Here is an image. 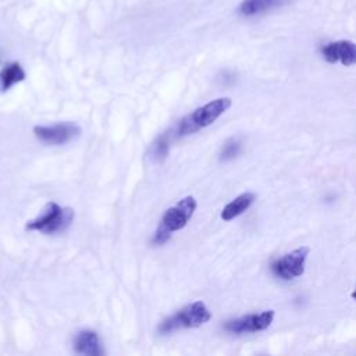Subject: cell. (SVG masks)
<instances>
[{
	"instance_id": "cell-10",
	"label": "cell",
	"mask_w": 356,
	"mask_h": 356,
	"mask_svg": "<svg viewBox=\"0 0 356 356\" xmlns=\"http://www.w3.org/2000/svg\"><path fill=\"white\" fill-rule=\"evenodd\" d=\"M256 200V195L252 192H245L241 193L239 196H236L234 200H231L228 204L224 206L222 211H221V218L224 221H231L235 217L241 216L243 211H246L253 202Z\"/></svg>"
},
{
	"instance_id": "cell-8",
	"label": "cell",
	"mask_w": 356,
	"mask_h": 356,
	"mask_svg": "<svg viewBox=\"0 0 356 356\" xmlns=\"http://www.w3.org/2000/svg\"><path fill=\"white\" fill-rule=\"evenodd\" d=\"M321 54L327 63H341L349 67L356 64V43L350 40L331 42L321 49Z\"/></svg>"
},
{
	"instance_id": "cell-14",
	"label": "cell",
	"mask_w": 356,
	"mask_h": 356,
	"mask_svg": "<svg viewBox=\"0 0 356 356\" xmlns=\"http://www.w3.org/2000/svg\"><path fill=\"white\" fill-rule=\"evenodd\" d=\"M239 150H241V142L232 138L228 142H225V145L222 146L221 153H220V159L221 160H229V159L235 157L239 153Z\"/></svg>"
},
{
	"instance_id": "cell-1",
	"label": "cell",
	"mask_w": 356,
	"mask_h": 356,
	"mask_svg": "<svg viewBox=\"0 0 356 356\" xmlns=\"http://www.w3.org/2000/svg\"><path fill=\"white\" fill-rule=\"evenodd\" d=\"M196 210V199L193 196L182 197L175 206L165 210L160 224L154 232L153 243L164 245L174 231L182 229Z\"/></svg>"
},
{
	"instance_id": "cell-15",
	"label": "cell",
	"mask_w": 356,
	"mask_h": 356,
	"mask_svg": "<svg viewBox=\"0 0 356 356\" xmlns=\"http://www.w3.org/2000/svg\"><path fill=\"white\" fill-rule=\"evenodd\" d=\"M350 296H352L353 299H356V288H355V291L350 293Z\"/></svg>"
},
{
	"instance_id": "cell-2",
	"label": "cell",
	"mask_w": 356,
	"mask_h": 356,
	"mask_svg": "<svg viewBox=\"0 0 356 356\" xmlns=\"http://www.w3.org/2000/svg\"><path fill=\"white\" fill-rule=\"evenodd\" d=\"M231 104H232V100L229 97H218L197 107L195 111H192L191 114H188L185 118L181 120L177 128L178 135L179 136L192 135L199 129L211 125L220 115H222L231 107Z\"/></svg>"
},
{
	"instance_id": "cell-5",
	"label": "cell",
	"mask_w": 356,
	"mask_h": 356,
	"mask_svg": "<svg viewBox=\"0 0 356 356\" xmlns=\"http://www.w3.org/2000/svg\"><path fill=\"white\" fill-rule=\"evenodd\" d=\"M310 249L300 246L271 263V271L281 280H293L305 273V264Z\"/></svg>"
},
{
	"instance_id": "cell-3",
	"label": "cell",
	"mask_w": 356,
	"mask_h": 356,
	"mask_svg": "<svg viewBox=\"0 0 356 356\" xmlns=\"http://www.w3.org/2000/svg\"><path fill=\"white\" fill-rule=\"evenodd\" d=\"M211 318V312L202 300L186 305L172 316L167 317L160 325L159 332L165 335L185 328H196Z\"/></svg>"
},
{
	"instance_id": "cell-4",
	"label": "cell",
	"mask_w": 356,
	"mask_h": 356,
	"mask_svg": "<svg viewBox=\"0 0 356 356\" xmlns=\"http://www.w3.org/2000/svg\"><path fill=\"white\" fill-rule=\"evenodd\" d=\"M74 220V210L70 207H61L56 202H50L44 206L40 216L28 221L26 229L40 231L43 234L63 232Z\"/></svg>"
},
{
	"instance_id": "cell-9",
	"label": "cell",
	"mask_w": 356,
	"mask_h": 356,
	"mask_svg": "<svg viewBox=\"0 0 356 356\" xmlns=\"http://www.w3.org/2000/svg\"><path fill=\"white\" fill-rule=\"evenodd\" d=\"M74 349L76 353L86 356H99L103 353L100 339L92 330H82L75 335Z\"/></svg>"
},
{
	"instance_id": "cell-6",
	"label": "cell",
	"mask_w": 356,
	"mask_h": 356,
	"mask_svg": "<svg viewBox=\"0 0 356 356\" xmlns=\"http://www.w3.org/2000/svg\"><path fill=\"white\" fill-rule=\"evenodd\" d=\"M35 136L47 145H64L81 134V128L74 122H57L53 125H38L33 128Z\"/></svg>"
},
{
	"instance_id": "cell-12",
	"label": "cell",
	"mask_w": 356,
	"mask_h": 356,
	"mask_svg": "<svg viewBox=\"0 0 356 356\" xmlns=\"http://www.w3.org/2000/svg\"><path fill=\"white\" fill-rule=\"evenodd\" d=\"M25 79V71L22 65L17 61L7 64L1 71H0V88L1 90H8L11 86L15 83L21 82Z\"/></svg>"
},
{
	"instance_id": "cell-13",
	"label": "cell",
	"mask_w": 356,
	"mask_h": 356,
	"mask_svg": "<svg viewBox=\"0 0 356 356\" xmlns=\"http://www.w3.org/2000/svg\"><path fill=\"white\" fill-rule=\"evenodd\" d=\"M170 150V143L167 135L160 136L153 145H152V159L156 161H163Z\"/></svg>"
},
{
	"instance_id": "cell-7",
	"label": "cell",
	"mask_w": 356,
	"mask_h": 356,
	"mask_svg": "<svg viewBox=\"0 0 356 356\" xmlns=\"http://www.w3.org/2000/svg\"><path fill=\"white\" fill-rule=\"evenodd\" d=\"M274 320V310H264L261 313L246 314L225 323L224 328L232 334L257 332L268 328Z\"/></svg>"
},
{
	"instance_id": "cell-11",
	"label": "cell",
	"mask_w": 356,
	"mask_h": 356,
	"mask_svg": "<svg viewBox=\"0 0 356 356\" xmlns=\"http://www.w3.org/2000/svg\"><path fill=\"white\" fill-rule=\"evenodd\" d=\"M286 0H242L238 11L245 17L259 15L266 11H270L275 7H280Z\"/></svg>"
}]
</instances>
